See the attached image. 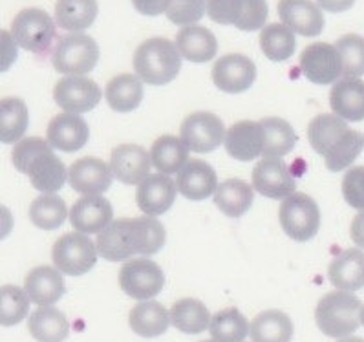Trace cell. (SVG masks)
Here are the masks:
<instances>
[{"mask_svg": "<svg viewBox=\"0 0 364 342\" xmlns=\"http://www.w3.org/2000/svg\"><path fill=\"white\" fill-rule=\"evenodd\" d=\"M119 287L136 300H150L165 287V273L150 258H134L119 271Z\"/></svg>", "mask_w": 364, "mask_h": 342, "instance_id": "obj_10", "label": "cell"}, {"mask_svg": "<svg viewBox=\"0 0 364 342\" xmlns=\"http://www.w3.org/2000/svg\"><path fill=\"white\" fill-rule=\"evenodd\" d=\"M97 0H57L55 21L57 26L66 31L86 30L97 18Z\"/></svg>", "mask_w": 364, "mask_h": 342, "instance_id": "obj_33", "label": "cell"}, {"mask_svg": "<svg viewBox=\"0 0 364 342\" xmlns=\"http://www.w3.org/2000/svg\"><path fill=\"white\" fill-rule=\"evenodd\" d=\"M266 132L264 158H282L289 154L296 145V134L293 127L282 117H266L260 121Z\"/></svg>", "mask_w": 364, "mask_h": 342, "instance_id": "obj_39", "label": "cell"}, {"mask_svg": "<svg viewBox=\"0 0 364 342\" xmlns=\"http://www.w3.org/2000/svg\"><path fill=\"white\" fill-rule=\"evenodd\" d=\"M317 4L330 14H343L355 4V0H317Z\"/></svg>", "mask_w": 364, "mask_h": 342, "instance_id": "obj_50", "label": "cell"}, {"mask_svg": "<svg viewBox=\"0 0 364 342\" xmlns=\"http://www.w3.org/2000/svg\"><path fill=\"white\" fill-rule=\"evenodd\" d=\"M210 78L218 90L225 94H240L249 90L257 81V66L242 53H229L216 60Z\"/></svg>", "mask_w": 364, "mask_h": 342, "instance_id": "obj_13", "label": "cell"}, {"mask_svg": "<svg viewBox=\"0 0 364 342\" xmlns=\"http://www.w3.org/2000/svg\"><path fill=\"white\" fill-rule=\"evenodd\" d=\"M343 196L348 205L364 210V167H351L344 174Z\"/></svg>", "mask_w": 364, "mask_h": 342, "instance_id": "obj_46", "label": "cell"}, {"mask_svg": "<svg viewBox=\"0 0 364 342\" xmlns=\"http://www.w3.org/2000/svg\"><path fill=\"white\" fill-rule=\"evenodd\" d=\"M53 146L43 137H26L15 145L11 161L22 174L30 176L33 188L43 194H53L63 188L68 178L63 159L53 154Z\"/></svg>", "mask_w": 364, "mask_h": 342, "instance_id": "obj_2", "label": "cell"}, {"mask_svg": "<svg viewBox=\"0 0 364 342\" xmlns=\"http://www.w3.org/2000/svg\"><path fill=\"white\" fill-rule=\"evenodd\" d=\"M150 154L143 146L123 143L112 150L110 167L114 176L124 185H139L150 176Z\"/></svg>", "mask_w": 364, "mask_h": 342, "instance_id": "obj_18", "label": "cell"}, {"mask_svg": "<svg viewBox=\"0 0 364 342\" xmlns=\"http://www.w3.org/2000/svg\"><path fill=\"white\" fill-rule=\"evenodd\" d=\"M350 236L357 247L364 249V210H359V214H355L351 220Z\"/></svg>", "mask_w": 364, "mask_h": 342, "instance_id": "obj_49", "label": "cell"}, {"mask_svg": "<svg viewBox=\"0 0 364 342\" xmlns=\"http://www.w3.org/2000/svg\"><path fill=\"white\" fill-rule=\"evenodd\" d=\"M66 216H68V210H66L65 200L55 194H43L31 201L30 220L39 229H44V231L59 229L65 223Z\"/></svg>", "mask_w": 364, "mask_h": 342, "instance_id": "obj_41", "label": "cell"}, {"mask_svg": "<svg viewBox=\"0 0 364 342\" xmlns=\"http://www.w3.org/2000/svg\"><path fill=\"white\" fill-rule=\"evenodd\" d=\"M225 127L213 112H194L181 123V141L196 154L216 150L225 141Z\"/></svg>", "mask_w": 364, "mask_h": 342, "instance_id": "obj_11", "label": "cell"}, {"mask_svg": "<svg viewBox=\"0 0 364 342\" xmlns=\"http://www.w3.org/2000/svg\"><path fill=\"white\" fill-rule=\"evenodd\" d=\"M134 70L146 85H168L180 73L181 53L172 41L152 37L137 46L134 53Z\"/></svg>", "mask_w": 364, "mask_h": 342, "instance_id": "obj_3", "label": "cell"}, {"mask_svg": "<svg viewBox=\"0 0 364 342\" xmlns=\"http://www.w3.org/2000/svg\"><path fill=\"white\" fill-rule=\"evenodd\" d=\"M24 291L30 300L39 306H52L60 296L65 295L66 284L65 277L57 267L50 265H39L28 273Z\"/></svg>", "mask_w": 364, "mask_h": 342, "instance_id": "obj_24", "label": "cell"}, {"mask_svg": "<svg viewBox=\"0 0 364 342\" xmlns=\"http://www.w3.org/2000/svg\"><path fill=\"white\" fill-rule=\"evenodd\" d=\"M293 326L291 319L280 309H267L258 313L251 322V338L253 342H291Z\"/></svg>", "mask_w": 364, "mask_h": 342, "instance_id": "obj_32", "label": "cell"}, {"mask_svg": "<svg viewBox=\"0 0 364 342\" xmlns=\"http://www.w3.org/2000/svg\"><path fill=\"white\" fill-rule=\"evenodd\" d=\"M253 188L271 200H286L295 194L296 183L280 158H264L253 169Z\"/></svg>", "mask_w": 364, "mask_h": 342, "instance_id": "obj_15", "label": "cell"}, {"mask_svg": "<svg viewBox=\"0 0 364 342\" xmlns=\"http://www.w3.org/2000/svg\"><path fill=\"white\" fill-rule=\"evenodd\" d=\"M99 60V46L90 35L70 33L57 41L53 48L52 65L65 75H85L95 68Z\"/></svg>", "mask_w": 364, "mask_h": 342, "instance_id": "obj_5", "label": "cell"}, {"mask_svg": "<svg viewBox=\"0 0 364 342\" xmlns=\"http://www.w3.org/2000/svg\"><path fill=\"white\" fill-rule=\"evenodd\" d=\"M210 321H213V316H210L209 309L202 300L198 299H181L171 309L172 326L180 329L181 333H203L210 326Z\"/></svg>", "mask_w": 364, "mask_h": 342, "instance_id": "obj_35", "label": "cell"}, {"mask_svg": "<svg viewBox=\"0 0 364 342\" xmlns=\"http://www.w3.org/2000/svg\"><path fill=\"white\" fill-rule=\"evenodd\" d=\"M28 329L37 342H63L70 333V322L60 309L41 306L28 319Z\"/></svg>", "mask_w": 364, "mask_h": 342, "instance_id": "obj_29", "label": "cell"}, {"mask_svg": "<svg viewBox=\"0 0 364 342\" xmlns=\"http://www.w3.org/2000/svg\"><path fill=\"white\" fill-rule=\"evenodd\" d=\"M350 130L346 121L338 117L337 114H318L313 117L308 127V137L313 150L324 158L344 134Z\"/></svg>", "mask_w": 364, "mask_h": 342, "instance_id": "obj_34", "label": "cell"}, {"mask_svg": "<svg viewBox=\"0 0 364 342\" xmlns=\"http://www.w3.org/2000/svg\"><path fill=\"white\" fill-rule=\"evenodd\" d=\"M0 39H2V72H6V70L11 66V63L15 60V57H17V50H15V46H18L17 43H15L14 35L8 33V31L2 30V33H0Z\"/></svg>", "mask_w": 364, "mask_h": 342, "instance_id": "obj_48", "label": "cell"}, {"mask_svg": "<svg viewBox=\"0 0 364 342\" xmlns=\"http://www.w3.org/2000/svg\"><path fill=\"white\" fill-rule=\"evenodd\" d=\"M167 233L156 216L121 218L97 235V251L108 262H123L141 255L152 257L165 245Z\"/></svg>", "mask_w": 364, "mask_h": 342, "instance_id": "obj_1", "label": "cell"}, {"mask_svg": "<svg viewBox=\"0 0 364 342\" xmlns=\"http://www.w3.org/2000/svg\"><path fill=\"white\" fill-rule=\"evenodd\" d=\"M255 188L244 180H228L218 185L215 193V203L229 218H240L253 205Z\"/></svg>", "mask_w": 364, "mask_h": 342, "instance_id": "obj_31", "label": "cell"}, {"mask_svg": "<svg viewBox=\"0 0 364 342\" xmlns=\"http://www.w3.org/2000/svg\"><path fill=\"white\" fill-rule=\"evenodd\" d=\"M176 185L181 196L193 201H203L216 193L218 178L216 171L203 159H191L185 163V167L178 172Z\"/></svg>", "mask_w": 364, "mask_h": 342, "instance_id": "obj_21", "label": "cell"}, {"mask_svg": "<svg viewBox=\"0 0 364 342\" xmlns=\"http://www.w3.org/2000/svg\"><path fill=\"white\" fill-rule=\"evenodd\" d=\"M30 311V296L17 286H2L0 289V324L9 328L26 319Z\"/></svg>", "mask_w": 364, "mask_h": 342, "instance_id": "obj_43", "label": "cell"}, {"mask_svg": "<svg viewBox=\"0 0 364 342\" xmlns=\"http://www.w3.org/2000/svg\"><path fill=\"white\" fill-rule=\"evenodd\" d=\"M105 97L112 110L121 114L136 110L143 99V81L134 73H121L107 82Z\"/></svg>", "mask_w": 364, "mask_h": 342, "instance_id": "obj_30", "label": "cell"}, {"mask_svg": "<svg viewBox=\"0 0 364 342\" xmlns=\"http://www.w3.org/2000/svg\"><path fill=\"white\" fill-rule=\"evenodd\" d=\"M189 149L181 141V137L161 136L150 149V159L159 174H174L180 172L187 163Z\"/></svg>", "mask_w": 364, "mask_h": 342, "instance_id": "obj_36", "label": "cell"}, {"mask_svg": "<svg viewBox=\"0 0 364 342\" xmlns=\"http://www.w3.org/2000/svg\"><path fill=\"white\" fill-rule=\"evenodd\" d=\"M178 193V185L167 174H150L137 185V207L146 216H159L172 207Z\"/></svg>", "mask_w": 364, "mask_h": 342, "instance_id": "obj_22", "label": "cell"}, {"mask_svg": "<svg viewBox=\"0 0 364 342\" xmlns=\"http://www.w3.org/2000/svg\"><path fill=\"white\" fill-rule=\"evenodd\" d=\"M97 245L85 233L73 231L60 236L53 244L52 260L57 269L70 277H81L97 262Z\"/></svg>", "mask_w": 364, "mask_h": 342, "instance_id": "obj_8", "label": "cell"}, {"mask_svg": "<svg viewBox=\"0 0 364 342\" xmlns=\"http://www.w3.org/2000/svg\"><path fill=\"white\" fill-rule=\"evenodd\" d=\"M330 107L344 121H364V81L344 78L335 82Z\"/></svg>", "mask_w": 364, "mask_h": 342, "instance_id": "obj_26", "label": "cell"}, {"mask_svg": "<svg viewBox=\"0 0 364 342\" xmlns=\"http://www.w3.org/2000/svg\"><path fill=\"white\" fill-rule=\"evenodd\" d=\"M176 46L181 57L191 63H207L218 52V41L215 33L205 26H187L176 35Z\"/></svg>", "mask_w": 364, "mask_h": 342, "instance_id": "obj_27", "label": "cell"}, {"mask_svg": "<svg viewBox=\"0 0 364 342\" xmlns=\"http://www.w3.org/2000/svg\"><path fill=\"white\" fill-rule=\"evenodd\" d=\"M209 331L216 342H244L251 331V326L238 309L225 308L213 315Z\"/></svg>", "mask_w": 364, "mask_h": 342, "instance_id": "obj_40", "label": "cell"}, {"mask_svg": "<svg viewBox=\"0 0 364 342\" xmlns=\"http://www.w3.org/2000/svg\"><path fill=\"white\" fill-rule=\"evenodd\" d=\"M260 48L267 59L274 60V63H282L295 53V33L282 22L267 24L260 33Z\"/></svg>", "mask_w": 364, "mask_h": 342, "instance_id": "obj_38", "label": "cell"}, {"mask_svg": "<svg viewBox=\"0 0 364 342\" xmlns=\"http://www.w3.org/2000/svg\"><path fill=\"white\" fill-rule=\"evenodd\" d=\"M11 35L15 43L28 52L43 53L52 46L55 39V22L44 9H22L14 18Z\"/></svg>", "mask_w": 364, "mask_h": 342, "instance_id": "obj_9", "label": "cell"}, {"mask_svg": "<svg viewBox=\"0 0 364 342\" xmlns=\"http://www.w3.org/2000/svg\"><path fill=\"white\" fill-rule=\"evenodd\" d=\"M129 324L132 331L139 337L154 338L163 335L168 329L171 322V311L165 309L159 302L149 300V302H139L130 309Z\"/></svg>", "mask_w": 364, "mask_h": 342, "instance_id": "obj_28", "label": "cell"}, {"mask_svg": "<svg viewBox=\"0 0 364 342\" xmlns=\"http://www.w3.org/2000/svg\"><path fill=\"white\" fill-rule=\"evenodd\" d=\"M266 132L260 121H238L225 134V150L238 161H253L264 154Z\"/></svg>", "mask_w": 364, "mask_h": 342, "instance_id": "obj_19", "label": "cell"}, {"mask_svg": "<svg viewBox=\"0 0 364 342\" xmlns=\"http://www.w3.org/2000/svg\"><path fill=\"white\" fill-rule=\"evenodd\" d=\"M328 278L337 289L359 291L364 287V252L360 249H346L331 260Z\"/></svg>", "mask_w": 364, "mask_h": 342, "instance_id": "obj_25", "label": "cell"}, {"mask_svg": "<svg viewBox=\"0 0 364 342\" xmlns=\"http://www.w3.org/2000/svg\"><path fill=\"white\" fill-rule=\"evenodd\" d=\"M337 342H364V338H360V337H344V338H338Z\"/></svg>", "mask_w": 364, "mask_h": 342, "instance_id": "obj_51", "label": "cell"}, {"mask_svg": "<svg viewBox=\"0 0 364 342\" xmlns=\"http://www.w3.org/2000/svg\"><path fill=\"white\" fill-rule=\"evenodd\" d=\"M335 48L343 59V75L346 79H359L364 75V37L355 33L343 35Z\"/></svg>", "mask_w": 364, "mask_h": 342, "instance_id": "obj_44", "label": "cell"}, {"mask_svg": "<svg viewBox=\"0 0 364 342\" xmlns=\"http://www.w3.org/2000/svg\"><path fill=\"white\" fill-rule=\"evenodd\" d=\"M207 14L216 24L255 31L266 28L269 8L267 0H207Z\"/></svg>", "mask_w": 364, "mask_h": 342, "instance_id": "obj_6", "label": "cell"}, {"mask_svg": "<svg viewBox=\"0 0 364 342\" xmlns=\"http://www.w3.org/2000/svg\"><path fill=\"white\" fill-rule=\"evenodd\" d=\"M202 342H216V341H202Z\"/></svg>", "mask_w": 364, "mask_h": 342, "instance_id": "obj_53", "label": "cell"}, {"mask_svg": "<svg viewBox=\"0 0 364 342\" xmlns=\"http://www.w3.org/2000/svg\"><path fill=\"white\" fill-rule=\"evenodd\" d=\"M114 209L112 203L103 196H85L73 203L70 210V222L75 231L85 235L105 231L112 223Z\"/></svg>", "mask_w": 364, "mask_h": 342, "instance_id": "obj_23", "label": "cell"}, {"mask_svg": "<svg viewBox=\"0 0 364 342\" xmlns=\"http://www.w3.org/2000/svg\"><path fill=\"white\" fill-rule=\"evenodd\" d=\"M300 70L315 85H331L343 75V59L335 44L313 43L300 53Z\"/></svg>", "mask_w": 364, "mask_h": 342, "instance_id": "obj_12", "label": "cell"}, {"mask_svg": "<svg viewBox=\"0 0 364 342\" xmlns=\"http://www.w3.org/2000/svg\"><path fill=\"white\" fill-rule=\"evenodd\" d=\"M103 97L97 82L82 75H70L57 81L53 88V99L65 112L85 114L95 108Z\"/></svg>", "mask_w": 364, "mask_h": 342, "instance_id": "obj_14", "label": "cell"}, {"mask_svg": "<svg viewBox=\"0 0 364 342\" xmlns=\"http://www.w3.org/2000/svg\"><path fill=\"white\" fill-rule=\"evenodd\" d=\"M363 304L350 291H331L318 300L315 322L326 337L344 338L355 333L360 326Z\"/></svg>", "mask_w": 364, "mask_h": 342, "instance_id": "obj_4", "label": "cell"}, {"mask_svg": "<svg viewBox=\"0 0 364 342\" xmlns=\"http://www.w3.org/2000/svg\"><path fill=\"white\" fill-rule=\"evenodd\" d=\"M28 107L18 97L0 101V141L6 145L18 143L28 130Z\"/></svg>", "mask_w": 364, "mask_h": 342, "instance_id": "obj_37", "label": "cell"}, {"mask_svg": "<svg viewBox=\"0 0 364 342\" xmlns=\"http://www.w3.org/2000/svg\"><path fill=\"white\" fill-rule=\"evenodd\" d=\"M207 11V0H172L167 9L168 21L178 26H194Z\"/></svg>", "mask_w": 364, "mask_h": 342, "instance_id": "obj_45", "label": "cell"}, {"mask_svg": "<svg viewBox=\"0 0 364 342\" xmlns=\"http://www.w3.org/2000/svg\"><path fill=\"white\" fill-rule=\"evenodd\" d=\"M112 180V167L99 158H81L68 169L70 185L75 193L85 196H101L110 188Z\"/></svg>", "mask_w": 364, "mask_h": 342, "instance_id": "obj_16", "label": "cell"}, {"mask_svg": "<svg viewBox=\"0 0 364 342\" xmlns=\"http://www.w3.org/2000/svg\"><path fill=\"white\" fill-rule=\"evenodd\" d=\"M364 149V134L359 130H348L337 145L324 156V163L328 171L341 172L348 169L351 163L359 158V154Z\"/></svg>", "mask_w": 364, "mask_h": 342, "instance_id": "obj_42", "label": "cell"}, {"mask_svg": "<svg viewBox=\"0 0 364 342\" xmlns=\"http://www.w3.org/2000/svg\"><path fill=\"white\" fill-rule=\"evenodd\" d=\"M90 137V129L79 114L63 112L53 117L48 124L46 139L48 143L63 152H77L86 145Z\"/></svg>", "mask_w": 364, "mask_h": 342, "instance_id": "obj_20", "label": "cell"}, {"mask_svg": "<svg viewBox=\"0 0 364 342\" xmlns=\"http://www.w3.org/2000/svg\"><path fill=\"white\" fill-rule=\"evenodd\" d=\"M279 220L284 233L295 242H308L318 233L321 227V210L311 196L295 193L282 200L279 209Z\"/></svg>", "mask_w": 364, "mask_h": 342, "instance_id": "obj_7", "label": "cell"}, {"mask_svg": "<svg viewBox=\"0 0 364 342\" xmlns=\"http://www.w3.org/2000/svg\"><path fill=\"white\" fill-rule=\"evenodd\" d=\"M279 17L293 33L302 37H317L324 30L321 6L311 0H280Z\"/></svg>", "mask_w": 364, "mask_h": 342, "instance_id": "obj_17", "label": "cell"}, {"mask_svg": "<svg viewBox=\"0 0 364 342\" xmlns=\"http://www.w3.org/2000/svg\"><path fill=\"white\" fill-rule=\"evenodd\" d=\"M360 324L364 326V306H363V311H360Z\"/></svg>", "mask_w": 364, "mask_h": 342, "instance_id": "obj_52", "label": "cell"}, {"mask_svg": "<svg viewBox=\"0 0 364 342\" xmlns=\"http://www.w3.org/2000/svg\"><path fill=\"white\" fill-rule=\"evenodd\" d=\"M172 0H132L134 8L146 17H156V15L167 14L168 6Z\"/></svg>", "mask_w": 364, "mask_h": 342, "instance_id": "obj_47", "label": "cell"}]
</instances>
